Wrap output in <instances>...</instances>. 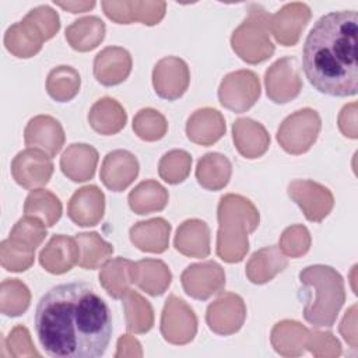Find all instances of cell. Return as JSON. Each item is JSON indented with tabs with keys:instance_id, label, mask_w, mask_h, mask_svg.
I'll return each mask as SVG.
<instances>
[{
	"instance_id": "6da1fadb",
	"label": "cell",
	"mask_w": 358,
	"mask_h": 358,
	"mask_svg": "<svg viewBox=\"0 0 358 358\" xmlns=\"http://www.w3.org/2000/svg\"><path fill=\"white\" fill-rule=\"evenodd\" d=\"M35 331L49 357L98 358L112 336V315L95 288L83 281L52 287L35 310Z\"/></svg>"
},
{
	"instance_id": "7a4b0ae2",
	"label": "cell",
	"mask_w": 358,
	"mask_h": 358,
	"mask_svg": "<svg viewBox=\"0 0 358 358\" xmlns=\"http://www.w3.org/2000/svg\"><path fill=\"white\" fill-rule=\"evenodd\" d=\"M358 14L354 10L322 15L309 31L302 69L309 83L330 96H354L358 91Z\"/></svg>"
},
{
	"instance_id": "3957f363",
	"label": "cell",
	"mask_w": 358,
	"mask_h": 358,
	"mask_svg": "<svg viewBox=\"0 0 358 358\" xmlns=\"http://www.w3.org/2000/svg\"><path fill=\"white\" fill-rule=\"evenodd\" d=\"M220 229L217 255L227 263L241 262L248 249V234L259 225V211L252 201L239 194H225L218 204Z\"/></svg>"
},
{
	"instance_id": "277c9868",
	"label": "cell",
	"mask_w": 358,
	"mask_h": 358,
	"mask_svg": "<svg viewBox=\"0 0 358 358\" xmlns=\"http://www.w3.org/2000/svg\"><path fill=\"white\" fill-rule=\"evenodd\" d=\"M306 294L303 317L315 327H330L345 301L341 275L330 266H309L299 273Z\"/></svg>"
},
{
	"instance_id": "5b68a950",
	"label": "cell",
	"mask_w": 358,
	"mask_h": 358,
	"mask_svg": "<svg viewBox=\"0 0 358 358\" xmlns=\"http://www.w3.org/2000/svg\"><path fill=\"white\" fill-rule=\"evenodd\" d=\"M60 28L59 15L49 6L32 8L22 21L8 27L4 45L17 57H31L42 48L43 41L50 39Z\"/></svg>"
},
{
	"instance_id": "8992f818",
	"label": "cell",
	"mask_w": 358,
	"mask_h": 358,
	"mask_svg": "<svg viewBox=\"0 0 358 358\" xmlns=\"http://www.w3.org/2000/svg\"><path fill=\"white\" fill-rule=\"evenodd\" d=\"M248 11V18L234 31L231 45L242 60L256 64L274 53V45L270 41V14L256 3L249 4Z\"/></svg>"
},
{
	"instance_id": "52a82bcc",
	"label": "cell",
	"mask_w": 358,
	"mask_h": 358,
	"mask_svg": "<svg viewBox=\"0 0 358 358\" xmlns=\"http://www.w3.org/2000/svg\"><path fill=\"white\" fill-rule=\"evenodd\" d=\"M320 127L319 113L310 108H305L284 119L277 131V141L285 152L299 155L313 145Z\"/></svg>"
},
{
	"instance_id": "ba28073f",
	"label": "cell",
	"mask_w": 358,
	"mask_h": 358,
	"mask_svg": "<svg viewBox=\"0 0 358 358\" xmlns=\"http://www.w3.org/2000/svg\"><path fill=\"white\" fill-rule=\"evenodd\" d=\"M259 96V77L250 70H238L227 74L218 88L221 105L235 113H242L250 109Z\"/></svg>"
},
{
	"instance_id": "9c48e42d",
	"label": "cell",
	"mask_w": 358,
	"mask_h": 358,
	"mask_svg": "<svg viewBox=\"0 0 358 358\" xmlns=\"http://www.w3.org/2000/svg\"><path fill=\"white\" fill-rule=\"evenodd\" d=\"M266 92L275 103H287L296 98L302 90L298 60L285 56L273 63L266 71Z\"/></svg>"
},
{
	"instance_id": "30bf717a",
	"label": "cell",
	"mask_w": 358,
	"mask_h": 358,
	"mask_svg": "<svg viewBox=\"0 0 358 358\" xmlns=\"http://www.w3.org/2000/svg\"><path fill=\"white\" fill-rule=\"evenodd\" d=\"M197 331V319L192 308L175 295H171L164 306L161 317V333L168 343L187 344Z\"/></svg>"
},
{
	"instance_id": "8fae6325",
	"label": "cell",
	"mask_w": 358,
	"mask_h": 358,
	"mask_svg": "<svg viewBox=\"0 0 358 358\" xmlns=\"http://www.w3.org/2000/svg\"><path fill=\"white\" fill-rule=\"evenodd\" d=\"M52 173L53 164L50 157L38 148L20 151L11 162V175L24 189L45 186L50 180Z\"/></svg>"
},
{
	"instance_id": "7c38bea8",
	"label": "cell",
	"mask_w": 358,
	"mask_h": 358,
	"mask_svg": "<svg viewBox=\"0 0 358 358\" xmlns=\"http://www.w3.org/2000/svg\"><path fill=\"white\" fill-rule=\"evenodd\" d=\"M288 196L301 207L309 221L320 222L333 208L331 192L312 180H294L288 186Z\"/></svg>"
},
{
	"instance_id": "4fadbf2b",
	"label": "cell",
	"mask_w": 358,
	"mask_h": 358,
	"mask_svg": "<svg viewBox=\"0 0 358 358\" xmlns=\"http://www.w3.org/2000/svg\"><path fill=\"white\" fill-rule=\"evenodd\" d=\"M190 83L189 67L185 60L168 56L161 59L152 71V84L155 92L168 101L180 98Z\"/></svg>"
},
{
	"instance_id": "5bb4252c",
	"label": "cell",
	"mask_w": 358,
	"mask_h": 358,
	"mask_svg": "<svg viewBox=\"0 0 358 358\" xmlns=\"http://www.w3.org/2000/svg\"><path fill=\"white\" fill-rule=\"evenodd\" d=\"M185 292L194 299H207L225 287V274L215 262H204L189 266L182 273Z\"/></svg>"
},
{
	"instance_id": "9a60e30c",
	"label": "cell",
	"mask_w": 358,
	"mask_h": 358,
	"mask_svg": "<svg viewBox=\"0 0 358 358\" xmlns=\"http://www.w3.org/2000/svg\"><path fill=\"white\" fill-rule=\"evenodd\" d=\"M246 317V308L243 299L236 295L227 292L217 301L210 303L206 313L208 327L221 336H229L236 333Z\"/></svg>"
},
{
	"instance_id": "2e32d148",
	"label": "cell",
	"mask_w": 358,
	"mask_h": 358,
	"mask_svg": "<svg viewBox=\"0 0 358 358\" xmlns=\"http://www.w3.org/2000/svg\"><path fill=\"white\" fill-rule=\"evenodd\" d=\"M310 20V10L303 3L285 4L275 14L270 15L268 27L277 42L284 46L296 45L302 29Z\"/></svg>"
},
{
	"instance_id": "e0dca14e",
	"label": "cell",
	"mask_w": 358,
	"mask_h": 358,
	"mask_svg": "<svg viewBox=\"0 0 358 358\" xmlns=\"http://www.w3.org/2000/svg\"><path fill=\"white\" fill-rule=\"evenodd\" d=\"M64 131L59 120L49 115L32 117L24 131V141L28 148H38L50 158L55 157L64 144Z\"/></svg>"
},
{
	"instance_id": "ac0fdd59",
	"label": "cell",
	"mask_w": 358,
	"mask_h": 358,
	"mask_svg": "<svg viewBox=\"0 0 358 358\" xmlns=\"http://www.w3.org/2000/svg\"><path fill=\"white\" fill-rule=\"evenodd\" d=\"M105 14L117 24L141 21L145 25L158 24L165 15L164 1H102Z\"/></svg>"
},
{
	"instance_id": "d6986e66",
	"label": "cell",
	"mask_w": 358,
	"mask_h": 358,
	"mask_svg": "<svg viewBox=\"0 0 358 358\" xmlns=\"http://www.w3.org/2000/svg\"><path fill=\"white\" fill-rule=\"evenodd\" d=\"M138 175L136 157L126 150H115L106 154L101 166V180L112 192H122Z\"/></svg>"
},
{
	"instance_id": "ffe728a7",
	"label": "cell",
	"mask_w": 358,
	"mask_h": 358,
	"mask_svg": "<svg viewBox=\"0 0 358 358\" xmlns=\"http://www.w3.org/2000/svg\"><path fill=\"white\" fill-rule=\"evenodd\" d=\"M105 196L94 185L78 189L67 204V215L80 227H94L103 217Z\"/></svg>"
},
{
	"instance_id": "44dd1931",
	"label": "cell",
	"mask_w": 358,
	"mask_h": 358,
	"mask_svg": "<svg viewBox=\"0 0 358 358\" xmlns=\"http://www.w3.org/2000/svg\"><path fill=\"white\" fill-rule=\"evenodd\" d=\"M130 71L131 56L123 48L108 46L95 56L94 76L106 87L123 83Z\"/></svg>"
},
{
	"instance_id": "7402d4cb",
	"label": "cell",
	"mask_w": 358,
	"mask_h": 358,
	"mask_svg": "<svg viewBox=\"0 0 358 358\" xmlns=\"http://www.w3.org/2000/svg\"><path fill=\"white\" fill-rule=\"evenodd\" d=\"M80 249L74 238L55 235L39 253L41 266L52 274H63L78 264Z\"/></svg>"
},
{
	"instance_id": "603a6c76",
	"label": "cell",
	"mask_w": 358,
	"mask_h": 358,
	"mask_svg": "<svg viewBox=\"0 0 358 358\" xmlns=\"http://www.w3.org/2000/svg\"><path fill=\"white\" fill-rule=\"evenodd\" d=\"M187 138L200 145H211L225 134L224 116L213 108L193 112L186 123Z\"/></svg>"
},
{
	"instance_id": "cb8c5ba5",
	"label": "cell",
	"mask_w": 358,
	"mask_h": 358,
	"mask_svg": "<svg viewBox=\"0 0 358 358\" xmlns=\"http://www.w3.org/2000/svg\"><path fill=\"white\" fill-rule=\"evenodd\" d=\"M232 131L235 147L245 158H259L270 145V136L264 126L249 117L238 119L232 126Z\"/></svg>"
},
{
	"instance_id": "d4e9b609",
	"label": "cell",
	"mask_w": 358,
	"mask_h": 358,
	"mask_svg": "<svg viewBox=\"0 0 358 358\" xmlns=\"http://www.w3.org/2000/svg\"><path fill=\"white\" fill-rule=\"evenodd\" d=\"M98 151L88 144H71L60 158L62 172L73 182H85L95 173Z\"/></svg>"
},
{
	"instance_id": "484cf974",
	"label": "cell",
	"mask_w": 358,
	"mask_h": 358,
	"mask_svg": "<svg viewBox=\"0 0 358 358\" xmlns=\"http://www.w3.org/2000/svg\"><path fill=\"white\" fill-rule=\"evenodd\" d=\"M175 249L185 256L207 257L210 253V229L204 221L187 220L176 232Z\"/></svg>"
},
{
	"instance_id": "4316f807",
	"label": "cell",
	"mask_w": 358,
	"mask_h": 358,
	"mask_svg": "<svg viewBox=\"0 0 358 358\" xmlns=\"http://www.w3.org/2000/svg\"><path fill=\"white\" fill-rule=\"evenodd\" d=\"M90 126L102 136H112L119 133L126 122L127 115L124 108L113 98H101L98 99L90 113H88Z\"/></svg>"
},
{
	"instance_id": "83f0119b",
	"label": "cell",
	"mask_w": 358,
	"mask_h": 358,
	"mask_svg": "<svg viewBox=\"0 0 358 358\" xmlns=\"http://www.w3.org/2000/svg\"><path fill=\"white\" fill-rule=\"evenodd\" d=\"M171 225L164 218L137 222L130 228L131 242L143 252L162 253L168 248Z\"/></svg>"
},
{
	"instance_id": "f1b7e54d",
	"label": "cell",
	"mask_w": 358,
	"mask_h": 358,
	"mask_svg": "<svg viewBox=\"0 0 358 358\" xmlns=\"http://www.w3.org/2000/svg\"><path fill=\"white\" fill-rule=\"evenodd\" d=\"M287 264V257L277 246H267L252 255L246 264V275L253 284H264L281 273Z\"/></svg>"
},
{
	"instance_id": "f546056e",
	"label": "cell",
	"mask_w": 358,
	"mask_h": 358,
	"mask_svg": "<svg viewBox=\"0 0 358 358\" xmlns=\"http://www.w3.org/2000/svg\"><path fill=\"white\" fill-rule=\"evenodd\" d=\"M309 330L294 320L278 322L271 330V344L274 350L284 357H296L303 354L309 338Z\"/></svg>"
},
{
	"instance_id": "4dcf8cb0",
	"label": "cell",
	"mask_w": 358,
	"mask_h": 358,
	"mask_svg": "<svg viewBox=\"0 0 358 358\" xmlns=\"http://www.w3.org/2000/svg\"><path fill=\"white\" fill-rule=\"evenodd\" d=\"M232 165L225 155L208 152L201 157L196 166V178L200 186L207 190H220L225 187L231 179Z\"/></svg>"
},
{
	"instance_id": "1f68e13d",
	"label": "cell",
	"mask_w": 358,
	"mask_h": 358,
	"mask_svg": "<svg viewBox=\"0 0 358 358\" xmlns=\"http://www.w3.org/2000/svg\"><path fill=\"white\" fill-rule=\"evenodd\" d=\"M172 274L161 260L143 259L134 263V284L152 296L162 295L169 287Z\"/></svg>"
},
{
	"instance_id": "d6a6232c",
	"label": "cell",
	"mask_w": 358,
	"mask_h": 358,
	"mask_svg": "<svg viewBox=\"0 0 358 358\" xmlns=\"http://www.w3.org/2000/svg\"><path fill=\"white\" fill-rule=\"evenodd\" d=\"M105 36V24L95 15L76 20L66 28V39L74 50L88 52L95 49Z\"/></svg>"
},
{
	"instance_id": "836d02e7",
	"label": "cell",
	"mask_w": 358,
	"mask_h": 358,
	"mask_svg": "<svg viewBox=\"0 0 358 358\" xmlns=\"http://www.w3.org/2000/svg\"><path fill=\"white\" fill-rule=\"evenodd\" d=\"M99 282L112 298H123L129 285L134 284V263L123 257L110 260L101 270Z\"/></svg>"
},
{
	"instance_id": "e575fe53",
	"label": "cell",
	"mask_w": 358,
	"mask_h": 358,
	"mask_svg": "<svg viewBox=\"0 0 358 358\" xmlns=\"http://www.w3.org/2000/svg\"><path fill=\"white\" fill-rule=\"evenodd\" d=\"M168 192L155 180L138 183L129 194V206L137 214L161 211L168 204Z\"/></svg>"
},
{
	"instance_id": "d590c367",
	"label": "cell",
	"mask_w": 358,
	"mask_h": 358,
	"mask_svg": "<svg viewBox=\"0 0 358 358\" xmlns=\"http://www.w3.org/2000/svg\"><path fill=\"white\" fill-rule=\"evenodd\" d=\"M25 215L41 220L46 227L55 225L62 215V203L52 192L36 189L32 190L24 203Z\"/></svg>"
},
{
	"instance_id": "8d00e7d4",
	"label": "cell",
	"mask_w": 358,
	"mask_h": 358,
	"mask_svg": "<svg viewBox=\"0 0 358 358\" xmlns=\"http://www.w3.org/2000/svg\"><path fill=\"white\" fill-rule=\"evenodd\" d=\"M76 241L80 249L78 266L85 270L98 268L113 253V246L105 242L96 232L78 234Z\"/></svg>"
},
{
	"instance_id": "74e56055",
	"label": "cell",
	"mask_w": 358,
	"mask_h": 358,
	"mask_svg": "<svg viewBox=\"0 0 358 358\" xmlns=\"http://www.w3.org/2000/svg\"><path fill=\"white\" fill-rule=\"evenodd\" d=\"M126 312V327L131 333H147L154 324V313L150 302L138 292L129 289L123 298Z\"/></svg>"
},
{
	"instance_id": "f35d334b",
	"label": "cell",
	"mask_w": 358,
	"mask_h": 358,
	"mask_svg": "<svg viewBox=\"0 0 358 358\" xmlns=\"http://www.w3.org/2000/svg\"><path fill=\"white\" fill-rule=\"evenodd\" d=\"M80 74L70 66H59L48 74L46 91L57 102L73 99L80 91Z\"/></svg>"
},
{
	"instance_id": "ab89813d",
	"label": "cell",
	"mask_w": 358,
	"mask_h": 358,
	"mask_svg": "<svg viewBox=\"0 0 358 358\" xmlns=\"http://www.w3.org/2000/svg\"><path fill=\"white\" fill-rule=\"evenodd\" d=\"M46 225L31 215H25L24 218L18 220L13 227L8 241L28 252H35V249L43 242L46 238Z\"/></svg>"
},
{
	"instance_id": "60d3db41",
	"label": "cell",
	"mask_w": 358,
	"mask_h": 358,
	"mask_svg": "<svg viewBox=\"0 0 358 358\" xmlns=\"http://www.w3.org/2000/svg\"><path fill=\"white\" fill-rule=\"evenodd\" d=\"M0 289L1 313L7 316H20L28 309L31 294L25 284L17 278L4 280Z\"/></svg>"
},
{
	"instance_id": "b9f144b4",
	"label": "cell",
	"mask_w": 358,
	"mask_h": 358,
	"mask_svg": "<svg viewBox=\"0 0 358 358\" xmlns=\"http://www.w3.org/2000/svg\"><path fill=\"white\" fill-rule=\"evenodd\" d=\"M133 130L145 141H157L162 138L168 130L165 117L151 108H145L137 112L133 119Z\"/></svg>"
},
{
	"instance_id": "7bdbcfd3",
	"label": "cell",
	"mask_w": 358,
	"mask_h": 358,
	"mask_svg": "<svg viewBox=\"0 0 358 358\" xmlns=\"http://www.w3.org/2000/svg\"><path fill=\"white\" fill-rule=\"evenodd\" d=\"M190 165L192 157L186 151L172 150L161 158L158 172L165 182L176 185L187 178L190 172Z\"/></svg>"
},
{
	"instance_id": "ee69618b",
	"label": "cell",
	"mask_w": 358,
	"mask_h": 358,
	"mask_svg": "<svg viewBox=\"0 0 358 358\" xmlns=\"http://www.w3.org/2000/svg\"><path fill=\"white\" fill-rule=\"evenodd\" d=\"M35 259V252L24 250L13 245L8 239H4L0 245V260L1 266L7 271H25L28 270Z\"/></svg>"
},
{
	"instance_id": "f6af8a7d",
	"label": "cell",
	"mask_w": 358,
	"mask_h": 358,
	"mask_svg": "<svg viewBox=\"0 0 358 358\" xmlns=\"http://www.w3.org/2000/svg\"><path fill=\"white\" fill-rule=\"evenodd\" d=\"M309 246H310L309 231L303 225L288 227L280 238L281 250L291 257H299L305 255L309 250Z\"/></svg>"
},
{
	"instance_id": "bcb514c9",
	"label": "cell",
	"mask_w": 358,
	"mask_h": 358,
	"mask_svg": "<svg viewBox=\"0 0 358 358\" xmlns=\"http://www.w3.org/2000/svg\"><path fill=\"white\" fill-rule=\"evenodd\" d=\"M7 345L10 348V354L13 357H21V355H36L39 357V352L34 348L29 337V331L24 326H15L8 338Z\"/></svg>"
},
{
	"instance_id": "7dc6e473",
	"label": "cell",
	"mask_w": 358,
	"mask_h": 358,
	"mask_svg": "<svg viewBox=\"0 0 358 358\" xmlns=\"http://www.w3.org/2000/svg\"><path fill=\"white\" fill-rule=\"evenodd\" d=\"M306 347H309L310 352L315 355H340L341 345L337 338L333 337L331 333H313L309 334Z\"/></svg>"
},
{
	"instance_id": "c3c4849f",
	"label": "cell",
	"mask_w": 358,
	"mask_h": 358,
	"mask_svg": "<svg viewBox=\"0 0 358 358\" xmlns=\"http://www.w3.org/2000/svg\"><path fill=\"white\" fill-rule=\"evenodd\" d=\"M355 106L357 103L352 102L350 105H345L340 113L338 117V126L340 130L345 137L357 138V116H355Z\"/></svg>"
},
{
	"instance_id": "681fc988",
	"label": "cell",
	"mask_w": 358,
	"mask_h": 358,
	"mask_svg": "<svg viewBox=\"0 0 358 358\" xmlns=\"http://www.w3.org/2000/svg\"><path fill=\"white\" fill-rule=\"evenodd\" d=\"M56 6L76 14V13H85L90 8H92L95 6V1H67V3H62V1H55Z\"/></svg>"
}]
</instances>
